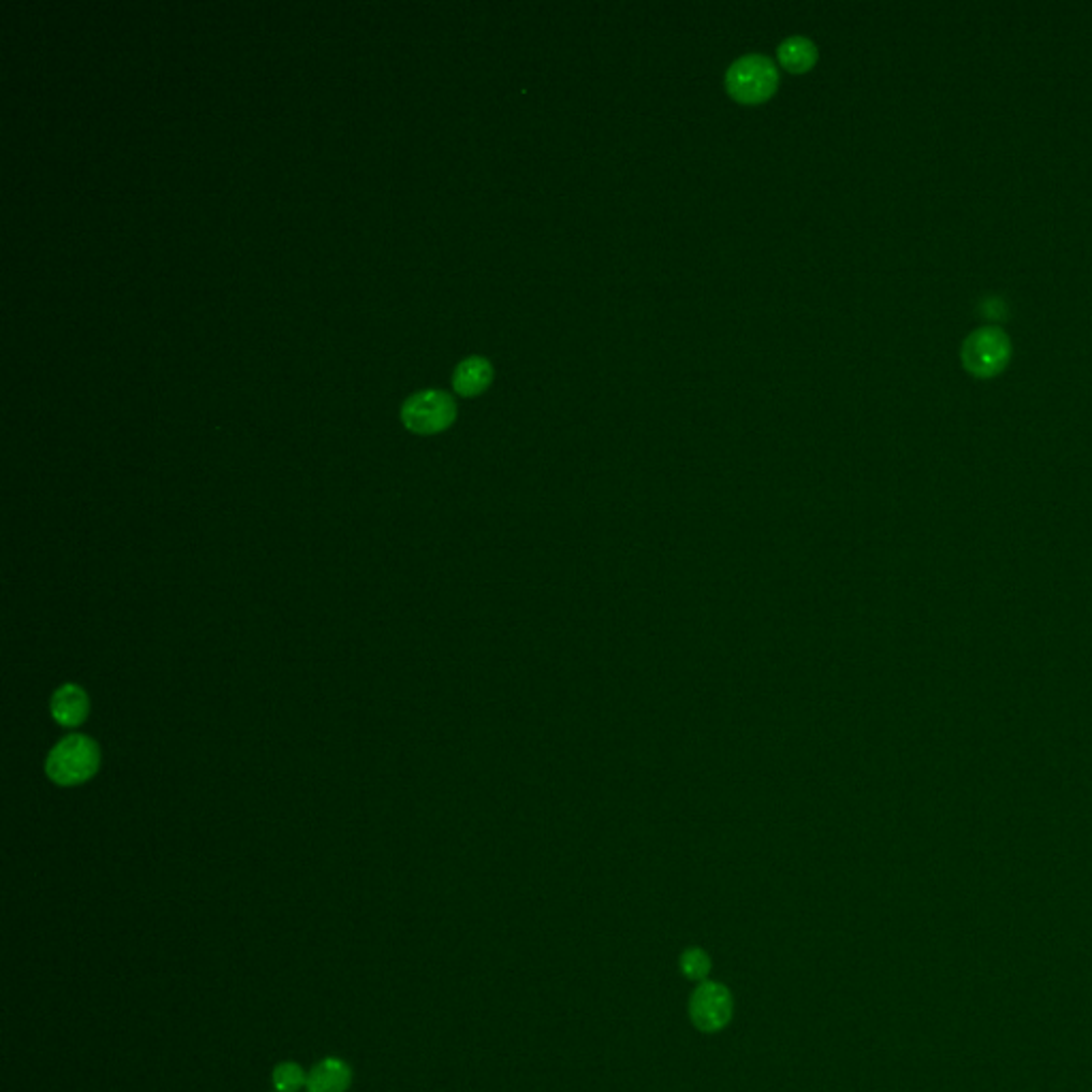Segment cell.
Listing matches in <instances>:
<instances>
[{
    "label": "cell",
    "mask_w": 1092,
    "mask_h": 1092,
    "mask_svg": "<svg viewBox=\"0 0 1092 1092\" xmlns=\"http://www.w3.org/2000/svg\"><path fill=\"white\" fill-rule=\"evenodd\" d=\"M101 768L99 744L84 734L62 738L47 755L45 772L58 785H79L90 781Z\"/></svg>",
    "instance_id": "cell-1"
},
{
    "label": "cell",
    "mask_w": 1092,
    "mask_h": 1092,
    "mask_svg": "<svg viewBox=\"0 0 1092 1092\" xmlns=\"http://www.w3.org/2000/svg\"><path fill=\"white\" fill-rule=\"evenodd\" d=\"M779 86V73L766 56H742L728 69L726 90L729 97L742 105H759L768 101Z\"/></svg>",
    "instance_id": "cell-2"
},
{
    "label": "cell",
    "mask_w": 1092,
    "mask_h": 1092,
    "mask_svg": "<svg viewBox=\"0 0 1092 1092\" xmlns=\"http://www.w3.org/2000/svg\"><path fill=\"white\" fill-rule=\"evenodd\" d=\"M457 416V405L453 397L444 390H420L414 393L401 408L403 425L414 433H438L444 431Z\"/></svg>",
    "instance_id": "cell-3"
},
{
    "label": "cell",
    "mask_w": 1092,
    "mask_h": 1092,
    "mask_svg": "<svg viewBox=\"0 0 1092 1092\" xmlns=\"http://www.w3.org/2000/svg\"><path fill=\"white\" fill-rule=\"evenodd\" d=\"M1009 357V338L994 327L975 329L962 346V359L966 367L979 375L997 371Z\"/></svg>",
    "instance_id": "cell-4"
},
{
    "label": "cell",
    "mask_w": 1092,
    "mask_h": 1092,
    "mask_svg": "<svg viewBox=\"0 0 1092 1092\" xmlns=\"http://www.w3.org/2000/svg\"><path fill=\"white\" fill-rule=\"evenodd\" d=\"M690 1014L700 1031L715 1033L724 1029L732 1018V997L728 990L713 982L703 984L692 997Z\"/></svg>",
    "instance_id": "cell-5"
},
{
    "label": "cell",
    "mask_w": 1092,
    "mask_h": 1092,
    "mask_svg": "<svg viewBox=\"0 0 1092 1092\" xmlns=\"http://www.w3.org/2000/svg\"><path fill=\"white\" fill-rule=\"evenodd\" d=\"M51 718L62 728H77L90 715V698L77 683H64L51 696Z\"/></svg>",
    "instance_id": "cell-6"
},
{
    "label": "cell",
    "mask_w": 1092,
    "mask_h": 1092,
    "mask_svg": "<svg viewBox=\"0 0 1092 1092\" xmlns=\"http://www.w3.org/2000/svg\"><path fill=\"white\" fill-rule=\"evenodd\" d=\"M353 1084V1069L346 1061L338 1057H327L319 1061L308 1072V1092H346Z\"/></svg>",
    "instance_id": "cell-7"
},
{
    "label": "cell",
    "mask_w": 1092,
    "mask_h": 1092,
    "mask_svg": "<svg viewBox=\"0 0 1092 1092\" xmlns=\"http://www.w3.org/2000/svg\"><path fill=\"white\" fill-rule=\"evenodd\" d=\"M493 380V365L485 357H470L457 365L453 375V386L457 393L470 397L483 393Z\"/></svg>",
    "instance_id": "cell-8"
},
{
    "label": "cell",
    "mask_w": 1092,
    "mask_h": 1092,
    "mask_svg": "<svg viewBox=\"0 0 1092 1092\" xmlns=\"http://www.w3.org/2000/svg\"><path fill=\"white\" fill-rule=\"evenodd\" d=\"M777 56L785 71H790L794 75H802L815 67L820 54H817V47L813 41H809L805 36H790L779 45Z\"/></svg>",
    "instance_id": "cell-9"
},
{
    "label": "cell",
    "mask_w": 1092,
    "mask_h": 1092,
    "mask_svg": "<svg viewBox=\"0 0 1092 1092\" xmlns=\"http://www.w3.org/2000/svg\"><path fill=\"white\" fill-rule=\"evenodd\" d=\"M306 1082H308V1074L304 1072L301 1065H297L293 1061H284V1063L276 1065L271 1072V1084L276 1091L299 1092L301 1089H306Z\"/></svg>",
    "instance_id": "cell-10"
},
{
    "label": "cell",
    "mask_w": 1092,
    "mask_h": 1092,
    "mask_svg": "<svg viewBox=\"0 0 1092 1092\" xmlns=\"http://www.w3.org/2000/svg\"><path fill=\"white\" fill-rule=\"evenodd\" d=\"M681 969L690 979H705L711 969V960L703 949H690L683 954Z\"/></svg>",
    "instance_id": "cell-11"
},
{
    "label": "cell",
    "mask_w": 1092,
    "mask_h": 1092,
    "mask_svg": "<svg viewBox=\"0 0 1092 1092\" xmlns=\"http://www.w3.org/2000/svg\"><path fill=\"white\" fill-rule=\"evenodd\" d=\"M276 1092H280V1091H276Z\"/></svg>",
    "instance_id": "cell-12"
}]
</instances>
